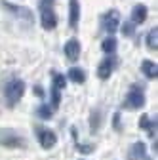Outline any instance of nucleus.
<instances>
[{
    "mask_svg": "<svg viewBox=\"0 0 158 160\" xmlns=\"http://www.w3.org/2000/svg\"><path fill=\"white\" fill-rule=\"evenodd\" d=\"M2 92H4V97L8 101V107H13L25 93V82L21 78H13V80H10V82L4 84Z\"/></svg>",
    "mask_w": 158,
    "mask_h": 160,
    "instance_id": "1",
    "label": "nucleus"
},
{
    "mask_svg": "<svg viewBox=\"0 0 158 160\" xmlns=\"http://www.w3.org/2000/svg\"><path fill=\"white\" fill-rule=\"evenodd\" d=\"M124 107L126 109H143L145 107V95L137 86L130 88V92H128V95L124 99Z\"/></svg>",
    "mask_w": 158,
    "mask_h": 160,
    "instance_id": "2",
    "label": "nucleus"
},
{
    "mask_svg": "<svg viewBox=\"0 0 158 160\" xmlns=\"http://www.w3.org/2000/svg\"><path fill=\"white\" fill-rule=\"evenodd\" d=\"M0 143L8 149H17V147H25V139L17 135L13 130H0Z\"/></svg>",
    "mask_w": 158,
    "mask_h": 160,
    "instance_id": "3",
    "label": "nucleus"
},
{
    "mask_svg": "<svg viewBox=\"0 0 158 160\" xmlns=\"http://www.w3.org/2000/svg\"><path fill=\"white\" fill-rule=\"evenodd\" d=\"M2 6H4V8L10 12V13H13L17 19H21V21H25V23H32V21H34V15H32V12H31L29 8L10 4V2H6V0H2Z\"/></svg>",
    "mask_w": 158,
    "mask_h": 160,
    "instance_id": "4",
    "label": "nucleus"
},
{
    "mask_svg": "<svg viewBox=\"0 0 158 160\" xmlns=\"http://www.w3.org/2000/svg\"><path fill=\"white\" fill-rule=\"evenodd\" d=\"M103 27L109 34H114L118 29H120V13L116 10H109L103 17Z\"/></svg>",
    "mask_w": 158,
    "mask_h": 160,
    "instance_id": "5",
    "label": "nucleus"
},
{
    "mask_svg": "<svg viewBox=\"0 0 158 160\" xmlns=\"http://www.w3.org/2000/svg\"><path fill=\"white\" fill-rule=\"evenodd\" d=\"M55 25H57V17L52 10V4H42V27L46 31H52L55 29Z\"/></svg>",
    "mask_w": 158,
    "mask_h": 160,
    "instance_id": "6",
    "label": "nucleus"
},
{
    "mask_svg": "<svg viewBox=\"0 0 158 160\" xmlns=\"http://www.w3.org/2000/svg\"><path fill=\"white\" fill-rule=\"evenodd\" d=\"M112 67H114V59L111 57V53H107V57L99 63V67H97V76L101 80H107L112 72Z\"/></svg>",
    "mask_w": 158,
    "mask_h": 160,
    "instance_id": "7",
    "label": "nucleus"
},
{
    "mask_svg": "<svg viewBox=\"0 0 158 160\" xmlns=\"http://www.w3.org/2000/svg\"><path fill=\"white\" fill-rule=\"evenodd\" d=\"M38 141L44 149H52L57 143V135L52 130H38Z\"/></svg>",
    "mask_w": 158,
    "mask_h": 160,
    "instance_id": "8",
    "label": "nucleus"
},
{
    "mask_svg": "<svg viewBox=\"0 0 158 160\" xmlns=\"http://www.w3.org/2000/svg\"><path fill=\"white\" fill-rule=\"evenodd\" d=\"M65 55H67L69 61H76V59L80 57V42H78L76 38H71L65 44Z\"/></svg>",
    "mask_w": 158,
    "mask_h": 160,
    "instance_id": "9",
    "label": "nucleus"
},
{
    "mask_svg": "<svg viewBox=\"0 0 158 160\" xmlns=\"http://www.w3.org/2000/svg\"><path fill=\"white\" fill-rule=\"evenodd\" d=\"M78 19H80V4H78V0H71L69 2V25L72 29L78 25Z\"/></svg>",
    "mask_w": 158,
    "mask_h": 160,
    "instance_id": "10",
    "label": "nucleus"
},
{
    "mask_svg": "<svg viewBox=\"0 0 158 160\" xmlns=\"http://www.w3.org/2000/svg\"><path fill=\"white\" fill-rule=\"evenodd\" d=\"M145 19H147V6H145V4L133 6V10H131V23L139 25V23L145 21Z\"/></svg>",
    "mask_w": 158,
    "mask_h": 160,
    "instance_id": "11",
    "label": "nucleus"
},
{
    "mask_svg": "<svg viewBox=\"0 0 158 160\" xmlns=\"http://www.w3.org/2000/svg\"><path fill=\"white\" fill-rule=\"evenodd\" d=\"M141 71L147 78H156L158 76V65L152 61H143L141 63Z\"/></svg>",
    "mask_w": 158,
    "mask_h": 160,
    "instance_id": "12",
    "label": "nucleus"
},
{
    "mask_svg": "<svg viewBox=\"0 0 158 160\" xmlns=\"http://www.w3.org/2000/svg\"><path fill=\"white\" fill-rule=\"evenodd\" d=\"M145 156V143H133L131 145V151H130V154H128V158L130 160H139V158H143Z\"/></svg>",
    "mask_w": 158,
    "mask_h": 160,
    "instance_id": "13",
    "label": "nucleus"
},
{
    "mask_svg": "<svg viewBox=\"0 0 158 160\" xmlns=\"http://www.w3.org/2000/svg\"><path fill=\"white\" fill-rule=\"evenodd\" d=\"M69 78L72 80V82H76V84H82V82H86V72L80 67H72L69 71Z\"/></svg>",
    "mask_w": 158,
    "mask_h": 160,
    "instance_id": "14",
    "label": "nucleus"
},
{
    "mask_svg": "<svg viewBox=\"0 0 158 160\" xmlns=\"http://www.w3.org/2000/svg\"><path fill=\"white\" fill-rule=\"evenodd\" d=\"M139 126H141V128H145V130L149 132V135H151V137H154V133H156V118H154V120H149V116L145 114V116H141Z\"/></svg>",
    "mask_w": 158,
    "mask_h": 160,
    "instance_id": "15",
    "label": "nucleus"
},
{
    "mask_svg": "<svg viewBox=\"0 0 158 160\" xmlns=\"http://www.w3.org/2000/svg\"><path fill=\"white\" fill-rule=\"evenodd\" d=\"M156 40H158V29L154 27L147 34V46H149V50H154V52L158 50V42H156Z\"/></svg>",
    "mask_w": 158,
    "mask_h": 160,
    "instance_id": "16",
    "label": "nucleus"
},
{
    "mask_svg": "<svg viewBox=\"0 0 158 160\" xmlns=\"http://www.w3.org/2000/svg\"><path fill=\"white\" fill-rule=\"evenodd\" d=\"M36 114L40 116L42 120H50V118H52V114H53V111H52V107H48L46 103H42L40 107L36 109Z\"/></svg>",
    "mask_w": 158,
    "mask_h": 160,
    "instance_id": "17",
    "label": "nucleus"
},
{
    "mask_svg": "<svg viewBox=\"0 0 158 160\" xmlns=\"http://www.w3.org/2000/svg\"><path fill=\"white\" fill-rule=\"evenodd\" d=\"M101 50H103L105 53H112V52L116 50V40H114L112 36L105 38V40H103V44H101Z\"/></svg>",
    "mask_w": 158,
    "mask_h": 160,
    "instance_id": "18",
    "label": "nucleus"
},
{
    "mask_svg": "<svg viewBox=\"0 0 158 160\" xmlns=\"http://www.w3.org/2000/svg\"><path fill=\"white\" fill-rule=\"evenodd\" d=\"M67 86V78L63 76V74H53V88H57V90H63Z\"/></svg>",
    "mask_w": 158,
    "mask_h": 160,
    "instance_id": "19",
    "label": "nucleus"
},
{
    "mask_svg": "<svg viewBox=\"0 0 158 160\" xmlns=\"http://www.w3.org/2000/svg\"><path fill=\"white\" fill-rule=\"evenodd\" d=\"M99 122H101V112H99V111H91V118H90L91 130H97V128H99Z\"/></svg>",
    "mask_w": 158,
    "mask_h": 160,
    "instance_id": "20",
    "label": "nucleus"
},
{
    "mask_svg": "<svg viewBox=\"0 0 158 160\" xmlns=\"http://www.w3.org/2000/svg\"><path fill=\"white\" fill-rule=\"evenodd\" d=\"M122 25V23H120ZM135 32V23H131V21H126L124 25H122V34L124 36H131Z\"/></svg>",
    "mask_w": 158,
    "mask_h": 160,
    "instance_id": "21",
    "label": "nucleus"
},
{
    "mask_svg": "<svg viewBox=\"0 0 158 160\" xmlns=\"http://www.w3.org/2000/svg\"><path fill=\"white\" fill-rule=\"evenodd\" d=\"M59 101H61L59 90H57V88H52V107H53V109H57V107H59Z\"/></svg>",
    "mask_w": 158,
    "mask_h": 160,
    "instance_id": "22",
    "label": "nucleus"
},
{
    "mask_svg": "<svg viewBox=\"0 0 158 160\" xmlns=\"http://www.w3.org/2000/svg\"><path fill=\"white\" fill-rule=\"evenodd\" d=\"M76 149L80 151L82 154H90V152H93V145H82V143H76Z\"/></svg>",
    "mask_w": 158,
    "mask_h": 160,
    "instance_id": "23",
    "label": "nucleus"
},
{
    "mask_svg": "<svg viewBox=\"0 0 158 160\" xmlns=\"http://www.w3.org/2000/svg\"><path fill=\"white\" fill-rule=\"evenodd\" d=\"M34 93H36V95H40V97H42V95H44V90H42V88H38V86H36V88H34Z\"/></svg>",
    "mask_w": 158,
    "mask_h": 160,
    "instance_id": "24",
    "label": "nucleus"
},
{
    "mask_svg": "<svg viewBox=\"0 0 158 160\" xmlns=\"http://www.w3.org/2000/svg\"><path fill=\"white\" fill-rule=\"evenodd\" d=\"M53 0H42V4H52Z\"/></svg>",
    "mask_w": 158,
    "mask_h": 160,
    "instance_id": "25",
    "label": "nucleus"
}]
</instances>
